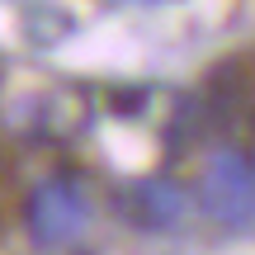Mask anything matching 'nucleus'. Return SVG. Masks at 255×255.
Segmentation results:
<instances>
[{"mask_svg": "<svg viewBox=\"0 0 255 255\" xmlns=\"http://www.w3.org/2000/svg\"><path fill=\"white\" fill-rule=\"evenodd\" d=\"M28 227H33L38 241H71L76 232L85 227V199L71 180H47L43 189L28 203Z\"/></svg>", "mask_w": 255, "mask_h": 255, "instance_id": "nucleus-1", "label": "nucleus"}, {"mask_svg": "<svg viewBox=\"0 0 255 255\" xmlns=\"http://www.w3.org/2000/svg\"><path fill=\"white\" fill-rule=\"evenodd\" d=\"M203 199H208V208L218 213L222 222H246L255 213V180H251V165L241 161V156L222 151L218 161L208 165V175H203Z\"/></svg>", "mask_w": 255, "mask_h": 255, "instance_id": "nucleus-2", "label": "nucleus"}, {"mask_svg": "<svg viewBox=\"0 0 255 255\" xmlns=\"http://www.w3.org/2000/svg\"><path fill=\"white\" fill-rule=\"evenodd\" d=\"M128 203H132V218L146 222V227H170V222H180V194L165 180L132 184V189H128Z\"/></svg>", "mask_w": 255, "mask_h": 255, "instance_id": "nucleus-3", "label": "nucleus"}, {"mask_svg": "<svg viewBox=\"0 0 255 255\" xmlns=\"http://www.w3.org/2000/svg\"><path fill=\"white\" fill-rule=\"evenodd\" d=\"M251 146H255V123H251Z\"/></svg>", "mask_w": 255, "mask_h": 255, "instance_id": "nucleus-4", "label": "nucleus"}]
</instances>
